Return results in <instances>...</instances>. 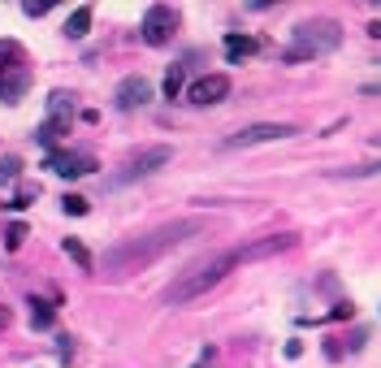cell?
Masks as SVG:
<instances>
[{
  "mask_svg": "<svg viewBox=\"0 0 381 368\" xmlns=\"http://www.w3.org/2000/svg\"><path fill=\"white\" fill-rule=\"evenodd\" d=\"M295 243H299V234L282 230V234H269V238H247V243H234V247H225V252H213V256H204V260H195L191 268H182V273H178V278L161 290V304H165V308L191 304L195 294H204V290H213L217 282H225L239 264L282 256V252L295 247Z\"/></svg>",
  "mask_w": 381,
  "mask_h": 368,
  "instance_id": "1",
  "label": "cell"
},
{
  "mask_svg": "<svg viewBox=\"0 0 381 368\" xmlns=\"http://www.w3.org/2000/svg\"><path fill=\"white\" fill-rule=\"evenodd\" d=\"M199 230H204V221H195V217H178V221H165V226H156V230L135 234V238L117 243V247H109L100 264H105V273H113V278L139 273V268H147L152 260H161L165 252H173L178 243L195 238Z\"/></svg>",
  "mask_w": 381,
  "mask_h": 368,
  "instance_id": "2",
  "label": "cell"
},
{
  "mask_svg": "<svg viewBox=\"0 0 381 368\" xmlns=\"http://www.w3.org/2000/svg\"><path fill=\"white\" fill-rule=\"evenodd\" d=\"M338 43H342V27H338V22H325V18L303 22V27H295V48L286 53V61L295 65V61H308L316 53H334Z\"/></svg>",
  "mask_w": 381,
  "mask_h": 368,
  "instance_id": "3",
  "label": "cell"
},
{
  "mask_svg": "<svg viewBox=\"0 0 381 368\" xmlns=\"http://www.w3.org/2000/svg\"><path fill=\"white\" fill-rule=\"evenodd\" d=\"M173 161V147L169 143H156V147H143V152H135L131 161L121 165V174L109 182V186H126V182H139V178H147V174H156V169H165Z\"/></svg>",
  "mask_w": 381,
  "mask_h": 368,
  "instance_id": "4",
  "label": "cell"
},
{
  "mask_svg": "<svg viewBox=\"0 0 381 368\" xmlns=\"http://www.w3.org/2000/svg\"><path fill=\"white\" fill-rule=\"evenodd\" d=\"M299 126L295 121H256V126H243L239 135H230L221 147H260V143H277V139H295Z\"/></svg>",
  "mask_w": 381,
  "mask_h": 368,
  "instance_id": "5",
  "label": "cell"
},
{
  "mask_svg": "<svg viewBox=\"0 0 381 368\" xmlns=\"http://www.w3.org/2000/svg\"><path fill=\"white\" fill-rule=\"evenodd\" d=\"M225 95H230V79H225V74H199V79H191L182 87V100L195 104V109H213Z\"/></svg>",
  "mask_w": 381,
  "mask_h": 368,
  "instance_id": "6",
  "label": "cell"
},
{
  "mask_svg": "<svg viewBox=\"0 0 381 368\" xmlns=\"http://www.w3.org/2000/svg\"><path fill=\"white\" fill-rule=\"evenodd\" d=\"M178 22H182V13H178L173 5H152L143 13V43H152V48L169 43L178 35Z\"/></svg>",
  "mask_w": 381,
  "mask_h": 368,
  "instance_id": "7",
  "label": "cell"
},
{
  "mask_svg": "<svg viewBox=\"0 0 381 368\" xmlns=\"http://www.w3.org/2000/svg\"><path fill=\"white\" fill-rule=\"evenodd\" d=\"M44 169H53L57 178H87L95 174V156L91 152H65V147H53L44 161Z\"/></svg>",
  "mask_w": 381,
  "mask_h": 368,
  "instance_id": "8",
  "label": "cell"
},
{
  "mask_svg": "<svg viewBox=\"0 0 381 368\" xmlns=\"http://www.w3.org/2000/svg\"><path fill=\"white\" fill-rule=\"evenodd\" d=\"M113 100H117V109H143V104L152 100V83L139 79V74H131V79H121V83H117Z\"/></svg>",
  "mask_w": 381,
  "mask_h": 368,
  "instance_id": "9",
  "label": "cell"
},
{
  "mask_svg": "<svg viewBox=\"0 0 381 368\" xmlns=\"http://www.w3.org/2000/svg\"><path fill=\"white\" fill-rule=\"evenodd\" d=\"M225 57H230V65L234 61H247V57H256L260 53V39H251V35H225Z\"/></svg>",
  "mask_w": 381,
  "mask_h": 368,
  "instance_id": "10",
  "label": "cell"
},
{
  "mask_svg": "<svg viewBox=\"0 0 381 368\" xmlns=\"http://www.w3.org/2000/svg\"><path fill=\"white\" fill-rule=\"evenodd\" d=\"M22 61H27V53H22L18 39H0V79H9V74L22 69Z\"/></svg>",
  "mask_w": 381,
  "mask_h": 368,
  "instance_id": "11",
  "label": "cell"
},
{
  "mask_svg": "<svg viewBox=\"0 0 381 368\" xmlns=\"http://www.w3.org/2000/svg\"><path fill=\"white\" fill-rule=\"evenodd\" d=\"M27 87H31V74L18 69V74H9V79H0V100L13 104V100H22V91H27Z\"/></svg>",
  "mask_w": 381,
  "mask_h": 368,
  "instance_id": "12",
  "label": "cell"
},
{
  "mask_svg": "<svg viewBox=\"0 0 381 368\" xmlns=\"http://www.w3.org/2000/svg\"><path fill=\"white\" fill-rule=\"evenodd\" d=\"M48 117L69 121V117H74V95H69V91H53V95H48Z\"/></svg>",
  "mask_w": 381,
  "mask_h": 368,
  "instance_id": "13",
  "label": "cell"
},
{
  "mask_svg": "<svg viewBox=\"0 0 381 368\" xmlns=\"http://www.w3.org/2000/svg\"><path fill=\"white\" fill-rule=\"evenodd\" d=\"M87 31H91V5L74 9V13H69V22H65V35H69V39H83Z\"/></svg>",
  "mask_w": 381,
  "mask_h": 368,
  "instance_id": "14",
  "label": "cell"
},
{
  "mask_svg": "<svg viewBox=\"0 0 381 368\" xmlns=\"http://www.w3.org/2000/svg\"><path fill=\"white\" fill-rule=\"evenodd\" d=\"M329 178H381V161H373V165H347V169H329Z\"/></svg>",
  "mask_w": 381,
  "mask_h": 368,
  "instance_id": "15",
  "label": "cell"
},
{
  "mask_svg": "<svg viewBox=\"0 0 381 368\" xmlns=\"http://www.w3.org/2000/svg\"><path fill=\"white\" fill-rule=\"evenodd\" d=\"M65 130H69V121H57V117H48L44 126H39V135H35V139H39V143L48 147V152H53V143H57V139H61Z\"/></svg>",
  "mask_w": 381,
  "mask_h": 368,
  "instance_id": "16",
  "label": "cell"
},
{
  "mask_svg": "<svg viewBox=\"0 0 381 368\" xmlns=\"http://www.w3.org/2000/svg\"><path fill=\"white\" fill-rule=\"evenodd\" d=\"M61 247H65V256H74V260H79V268H87V273H91V268H95L91 252L83 247V243H79V238H61Z\"/></svg>",
  "mask_w": 381,
  "mask_h": 368,
  "instance_id": "17",
  "label": "cell"
},
{
  "mask_svg": "<svg viewBox=\"0 0 381 368\" xmlns=\"http://www.w3.org/2000/svg\"><path fill=\"white\" fill-rule=\"evenodd\" d=\"M182 79H187V69L182 65H169V74H165V95H169V100L182 95Z\"/></svg>",
  "mask_w": 381,
  "mask_h": 368,
  "instance_id": "18",
  "label": "cell"
},
{
  "mask_svg": "<svg viewBox=\"0 0 381 368\" xmlns=\"http://www.w3.org/2000/svg\"><path fill=\"white\" fill-rule=\"evenodd\" d=\"M18 174H22V156H0V186L18 182Z\"/></svg>",
  "mask_w": 381,
  "mask_h": 368,
  "instance_id": "19",
  "label": "cell"
},
{
  "mask_svg": "<svg viewBox=\"0 0 381 368\" xmlns=\"http://www.w3.org/2000/svg\"><path fill=\"white\" fill-rule=\"evenodd\" d=\"M31 308H35V312H31V325H35V329H48V325H53V308H48L44 299H31Z\"/></svg>",
  "mask_w": 381,
  "mask_h": 368,
  "instance_id": "20",
  "label": "cell"
},
{
  "mask_svg": "<svg viewBox=\"0 0 381 368\" xmlns=\"http://www.w3.org/2000/svg\"><path fill=\"white\" fill-rule=\"evenodd\" d=\"M22 243H27V226H22V221H13V226L5 230V247H9V252H18Z\"/></svg>",
  "mask_w": 381,
  "mask_h": 368,
  "instance_id": "21",
  "label": "cell"
},
{
  "mask_svg": "<svg viewBox=\"0 0 381 368\" xmlns=\"http://www.w3.org/2000/svg\"><path fill=\"white\" fill-rule=\"evenodd\" d=\"M61 208H65L69 217H83V212L91 208V200H83V195H65V200H61Z\"/></svg>",
  "mask_w": 381,
  "mask_h": 368,
  "instance_id": "22",
  "label": "cell"
},
{
  "mask_svg": "<svg viewBox=\"0 0 381 368\" xmlns=\"http://www.w3.org/2000/svg\"><path fill=\"white\" fill-rule=\"evenodd\" d=\"M31 200H35V186H27V191H22V195H18V200H13L9 208H13V212H22V208H31Z\"/></svg>",
  "mask_w": 381,
  "mask_h": 368,
  "instance_id": "23",
  "label": "cell"
},
{
  "mask_svg": "<svg viewBox=\"0 0 381 368\" xmlns=\"http://www.w3.org/2000/svg\"><path fill=\"white\" fill-rule=\"evenodd\" d=\"M22 13H27V18H44L48 5H39V0H35V5H22Z\"/></svg>",
  "mask_w": 381,
  "mask_h": 368,
  "instance_id": "24",
  "label": "cell"
},
{
  "mask_svg": "<svg viewBox=\"0 0 381 368\" xmlns=\"http://www.w3.org/2000/svg\"><path fill=\"white\" fill-rule=\"evenodd\" d=\"M368 35H373V39H381V22H368Z\"/></svg>",
  "mask_w": 381,
  "mask_h": 368,
  "instance_id": "25",
  "label": "cell"
},
{
  "mask_svg": "<svg viewBox=\"0 0 381 368\" xmlns=\"http://www.w3.org/2000/svg\"><path fill=\"white\" fill-rule=\"evenodd\" d=\"M373 147H381V135H373Z\"/></svg>",
  "mask_w": 381,
  "mask_h": 368,
  "instance_id": "26",
  "label": "cell"
},
{
  "mask_svg": "<svg viewBox=\"0 0 381 368\" xmlns=\"http://www.w3.org/2000/svg\"><path fill=\"white\" fill-rule=\"evenodd\" d=\"M5 321H9V316H5V312H0V325H5Z\"/></svg>",
  "mask_w": 381,
  "mask_h": 368,
  "instance_id": "27",
  "label": "cell"
}]
</instances>
